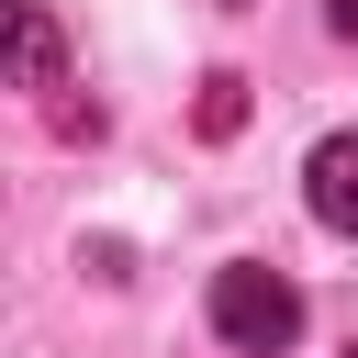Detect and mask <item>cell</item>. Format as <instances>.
<instances>
[{"label":"cell","mask_w":358,"mask_h":358,"mask_svg":"<svg viewBox=\"0 0 358 358\" xmlns=\"http://www.w3.org/2000/svg\"><path fill=\"white\" fill-rule=\"evenodd\" d=\"M213 336H224L235 358H280V347L302 336V291H291L280 268L235 257V268H213Z\"/></svg>","instance_id":"6da1fadb"},{"label":"cell","mask_w":358,"mask_h":358,"mask_svg":"<svg viewBox=\"0 0 358 358\" xmlns=\"http://www.w3.org/2000/svg\"><path fill=\"white\" fill-rule=\"evenodd\" d=\"M302 201H313L324 235H358V134H324L302 157Z\"/></svg>","instance_id":"7a4b0ae2"},{"label":"cell","mask_w":358,"mask_h":358,"mask_svg":"<svg viewBox=\"0 0 358 358\" xmlns=\"http://www.w3.org/2000/svg\"><path fill=\"white\" fill-rule=\"evenodd\" d=\"M11 67H22V90H56V22L34 0H11Z\"/></svg>","instance_id":"3957f363"},{"label":"cell","mask_w":358,"mask_h":358,"mask_svg":"<svg viewBox=\"0 0 358 358\" xmlns=\"http://www.w3.org/2000/svg\"><path fill=\"white\" fill-rule=\"evenodd\" d=\"M324 11H336V34H347V45H358V0H324Z\"/></svg>","instance_id":"277c9868"},{"label":"cell","mask_w":358,"mask_h":358,"mask_svg":"<svg viewBox=\"0 0 358 358\" xmlns=\"http://www.w3.org/2000/svg\"><path fill=\"white\" fill-rule=\"evenodd\" d=\"M347 358H358V347H347Z\"/></svg>","instance_id":"5b68a950"}]
</instances>
